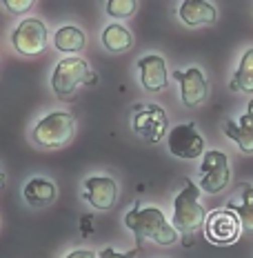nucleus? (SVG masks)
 <instances>
[{
    "label": "nucleus",
    "mask_w": 253,
    "mask_h": 258,
    "mask_svg": "<svg viewBox=\"0 0 253 258\" xmlns=\"http://www.w3.org/2000/svg\"><path fill=\"white\" fill-rule=\"evenodd\" d=\"M127 229H131L140 240H153L158 245H174L178 240V229L158 207H133L125 216Z\"/></svg>",
    "instance_id": "1"
},
{
    "label": "nucleus",
    "mask_w": 253,
    "mask_h": 258,
    "mask_svg": "<svg viewBox=\"0 0 253 258\" xmlns=\"http://www.w3.org/2000/svg\"><path fill=\"white\" fill-rule=\"evenodd\" d=\"M174 227L182 236L198 234L207 223V212L200 203V187L191 178H185V187L174 198Z\"/></svg>",
    "instance_id": "2"
},
{
    "label": "nucleus",
    "mask_w": 253,
    "mask_h": 258,
    "mask_svg": "<svg viewBox=\"0 0 253 258\" xmlns=\"http://www.w3.org/2000/svg\"><path fill=\"white\" fill-rule=\"evenodd\" d=\"M96 74L89 62L80 56H67L53 67L51 74V89L60 100L73 98L80 85H94Z\"/></svg>",
    "instance_id": "3"
},
{
    "label": "nucleus",
    "mask_w": 253,
    "mask_h": 258,
    "mask_svg": "<svg viewBox=\"0 0 253 258\" xmlns=\"http://www.w3.org/2000/svg\"><path fill=\"white\" fill-rule=\"evenodd\" d=\"M73 132H76V118L71 111H51L36 122L31 138L40 147L58 149L71 141Z\"/></svg>",
    "instance_id": "4"
},
{
    "label": "nucleus",
    "mask_w": 253,
    "mask_h": 258,
    "mask_svg": "<svg viewBox=\"0 0 253 258\" xmlns=\"http://www.w3.org/2000/svg\"><path fill=\"white\" fill-rule=\"evenodd\" d=\"M49 42V29L40 18H25L12 31V45L20 56L34 58L47 49Z\"/></svg>",
    "instance_id": "5"
},
{
    "label": "nucleus",
    "mask_w": 253,
    "mask_h": 258,
    "mask_svg": "<svg viewBox=\"0 0 253 258\" xmlns=\"http://www.w3.org/2000/svg\"><path fill=\"white\" fill-rule=\"evenodd\" d=\"M229 182H231V169L227 154L218 152V149L204 152L200 165V189L207 194H220L222 189H227Z\"/></svg>",
    "instance_id": "6"
},
{
    "label": "nucleus",
    "mask_w": 253,
    "mask_h": 258,
    "mask_svg": "<svg viewBox=\"0 0 253 258\" xmlns=\"http://www.w3.org/2000/svg\"><path fill=\"white\" fill-rule=\"evenodd\" d=\"M166 145H169L171 156L182 158V160H196L207 152L204 138L198 134L193 122H182V125H176L174 129H169Z\"/></svg>",
    "instance_id": "7"
},
{
    "label": "nucleus",
    "mask_w": 253,
    "mask_h": 258,
    "mask_svg": "<svg viewBox=\"0 0 253 258\" xmlns=\"http://www.w3.org/2000/svg\"><path fill=\"white\" fill-rule=\"evenodd\" d=\"M133 111V132L140 138L158 143L169 134V118L160 105H136Z\"/></svg>",
    "instance_id": "8"
},
{
    "label": "nucleus",
    "mask_w": 253,
    "mask_h": 258,
    "mask_svg": "<svg viewBox=\"0 0 253 258\" xmlns=\"http://www.w3.org/2000/svg\"><path fill=\"white\" fill-rule=\"evenodd\" d=\"M242 220L240 216L233 212L231 207L227 209H215L207 216V223H204V234L211 243L218 245H231L240 238L242 232Z\"/></svg>",
    "instance_id": "9"
},
{
    "label": "nucleus",
    "mask_w": 253,
    "mask_h": 258,
    "mask_svg": "<svg viewBox=\"0 0 253 258\" xmlns=\"http://www.w3.org/2000/svg\"><path fill=\"white\" fill-rule=\"evenodd\" d=\"M174 80L180 83V98L185 107H198L207 100L209 96V83L202 69L189 67L185 72H174Z\"/></svg>",
    "instance_id": "10"
},
{
    "label": "nucleus",
    "mask_w": 253,
    "mask_h": 258,
    "mask_svg": "<svg viewBox=\"0 0 253 258\" xmlns=\"http://www.w3.org/2000/svg\"><path fill=\"white\" fill-rule=\"evenodd\" d=\"M82 198L91 207L107 212L118 201V182L109 176H91L82 185Z\"/></svg>",
    "instance_id": "11"
},
{
    "label": "nucleus",
    "mask_w": 253,
    "mask_h": 258,
    "mask_svg": "<svg viewBox=\"0 0 253 258\" xmlns=\"http://www.w3.org/2000/svg\"><path fill=\"white\" fill-rule=\"evenodd\" d=\"M140 83L147 91H162L169 85V74H166L164 58L158 53H149V56L138 60Z\"/></svg>",
    "instance_id": "12"
},
{
    "label": "nucleus",
    "mask_w": 253,
    "mask_h": 258,
    "mask_svg": "<svg viewBox=\"0 0 253 258\" xmlns=\"http://www.w3.org/2000/svg\"><path fill=\"white\" fill-rule=\"evenodd\" d=\"M224 136L238 145L242 154H253V98L249 100V107L238 122L224 120Z\"/></svg>",
    "instance_id": "13"
},
{
    "label": "nucleus",
    "mask_w": 253,
    "mask_h": 258,
    "mask_svg": "<svg viewBox=\"0 0 253 258\" xmlns=\"http://www.w3.org/2000/svg\"><path fill=\"white\" fill-rule=\"evenodd\" d=\"M178 18L187 27L213 25L218 18V9L209 0H182V5L178 7Z\"/></svg>",
    "instance_id": "14"
},
{
    "label": "nucleus",
    "mask_w": 253,
    "mask_h": 258,
    "mask_svg": "<svg viewBox=\"0 0 253 258\" xmlns=\"http://www.w3.org/2000/svg\"><path fill=\"white\" fill-rule=\"evenodd\" d=\"M25 201L31 207H49L58 196V189L51 180L47 178H29L23 189Z\"/></svg>",
    "instance_id": "15"
},
{
    "label": "nucleus",
    "mask_w": 253,
    "mask_h": 258,
    "mask_svg": "<svg viewBox=\"0 0 253 258\" xmlns=\"http://www.w3.org/2000/svg\"><path fill=\"white\" fill-rule=\"evenodd\" d=\"M85 45H87V36L82 29L73 25H64L53 34V47L60 53H67V56H78L85 49Z\"/></svg>",
    "instance_id": "16"
},
{
    "label": "nucleus",
    "mask_w": 253,
    "mask_h": 258,
    "mask_svg": "<svg viewBox=\"0 0 253 258\" xmlns=\"http://www.w3.org/2000/svg\"><path fill=\"white\" fill-rule=\"evenodd\" d=\"M102 45H105L111 53H125L133 47V36L125 25L111 23V25L105 27V31H102Z\"/></svg>",
    "instance_id": "17"
},
{
    "label": "nucleus",
    "mask_w": 253,
    "mask_h": 258,
    "mask_svg": "<svg viewBox=\"0 0 253 258\" xmlns=\"http://www.w3.org/2000/svg\"><path fill=\"white\" fill-rule=\"evenodd\" d=\"M229 89L235 94H253V49H246L242 53L238 69L229 83Z\"/></svg>",
    "instance_id": "18"
},
{
    "label": "nucleus",
    "mask_w": 253,
    "mask_h": 258,
    "mask_svg": "<svg viewBox=\"0 0 253 258\" xmlns=\"http://www.w3.org/2000/svg\"><path fill=\"white\" fill-rule=\"evenodd\" d=\"M242 220V227L253 232V185L242 187V203L240 205H229Z\"/></svg>",
    "instance_id": "19"
},
{
    "label": "nucleus",
    "mask_w": 253,
    "mask_h": 258,
    "mask_svg": "<svg viewBox=\"0 0 253 258\" xmlns=\"http://www.w3.org/2000/svg\"><path fill=\"white\" fill-rule=\"evenodd\" d=\"M107 16L116 20L131 18L138 9V0H107Z\"/></svg>",
    "instance_id": "20"
},
{
    "label": "nucleus",
    "mask_w": 253,
    "mask_h": 258,
    "mask_svg": "<svg viewBox=\"0 0 253 258\" xmlns=\"http://www.w3.org/2000/svg\"><path fill=\"white\" fill-rule=\"evenodd\" d=\"M34 3H36V0H3L5 9H7L9 14H16V16L29 12V9L34 7Z\"/></svg>",
    "instance_id": "21"
},
{
    "label": "nucleus",
    "mask_w": 253,
    "mask_h": 258,
    "mask_svg": "<svg viewBox=\"0 0 253 258\" xmlns=\"http://www.w3.org/2000/svg\"><path fill=\"white\" fill-rule=\"evenodd\" d=\"M136 254H138V249H129L125 254H120L114 247H105V249L98 251V258H136Z\"/></svg>",
    "instance_id": "22"
},
{
    "label": "nucleus",
    "mask_w": 253,
    "mask_h": 258,
    "mask_svg": "<svg viewBox=\"0 0 253 258\" xmlns=\"http://www.w3.org/2000/svg\"><path fill=\"white\" fill-rule=\"evenodd\" d=\"M64 258H98L94 254V251H89V249H73L71 254H67Z\"/></svg>",
    "instance_id": "23"
},
{
    "label": "nucleus",
    "mask_w": 253,
    "mask_h": 258,
    "mask_svg": "<svg viewBox=\"0 0 253 258\" xmlns=\"http://www.w3.org/2000/svg\"><path fill=\"white\" fill-rule=\"evenodd\" d=\"M5 182H7V174H5V169L0 167V189L5 187Z\"/></svg>",
    "instance_id": "24"
}]
</instances>
